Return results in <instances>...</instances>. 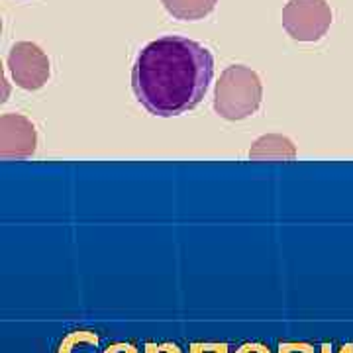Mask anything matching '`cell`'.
I'll use <instances>...</instances> for the list:
<instances>
[{
  "instance_id": "obj_1",
  "label": "cell",
  "mask_w": 353,
  "mask_h": 353,
  "mask_svg": "<svg viewBox=\"0 0 353 353\" xmlns=\"http://www.w3.org/2000/svg\"><path fill=\"white\" fill-rule=\"evenodd\" d=\"M214 77V57L185 36H163L148 43L132 67V88L153 116L171 118L196 108Z\"/></svg>"
},
{
  "instance_id": "obj_2",
  "label": "cell",
  "mask_w": 353,
  "mask_h": 353,
  "mask_svg": "<svg viewBox=\"0 0 353 353\" xmlns=\"http://www.w3.org/2000/svg\"><path fill=\"white\" fill-rule=\"evenodd\" d=\"M263 99L261 79L245 65H232L220 75L214 88V112L230 120L240 122L259 110Z\"/></svg>"
},
{
  "instance_id": "obj_3",
  "label": "cell",
  "mask_w": 353,
  "mask_h": 353,
  "mask_svg": "<svg viewBox=\"0 0 353 353\" xmlns=\"http://www.w3.org/2000/svg\"><path fill=\"white\" fill-rule=\"evenodd\" d=\"M334 20L326 0H289L283 8V28L296 41H318Z\"/></svg>"
},
{
  "instance_id": "obj_4",
  "label": "cell",
  "mask_w": 353,
  "mask_h": 353,
  "mask_svg": "<svg viewBox=\"0 0 353 353\" xmlns=\"http://www.w3.org/2000/svg\"><path fill=\"white\" fill-rule=\"evenodd\" d=\"M6 63H8V71L12 75L16 87L24 88V90H39L50 81V57L38 43H32V41L14 43Z\"/></svg>"
},
{
  "instance_id": "obj_5",
  "label": "cell",
  "mask_w": 353,
  "mask_h": 353,
  "mask_svg": "<svg viewBox=\"0 0 353 353\" xmlns=\"http://www.w3.org/2000/svg\"><path fill=\"white\" fill-rule=\"evenodd\" d=\"M38 150V130L24 114L0 116V157L28 159Z\"/></svg>"
},
{
  "instance_id": "obj_6",
  "label": "cell",
  "mask_w": 353,
  "mask_h": 353,
  "mask_svg": "<svg viewBox=\"0 0 353 353\" xmlns=\"http://www.w3.org/2000/svg\"><path fill=\"white\" fill-rule=\"evenodd\" d=\"M296 157V148L287 136L269 134L255 139L250 150V159H283L292 161Z\"/></svg>"
},
{
  "instance_id": "obj_7",
  "label": "cell",
  "mask_w": 353,
  "mask_h": 353,
  "mask_svg": "<svg viewBox=\"0 0 353 353\" xmlns=\"http://www.w3.org/2000/svg\"><path fill=\"white\" fill-rule=\"evenodd\" d=\"M165 10L171 14L175 20L194 22L202 20L208 14H212L218 0H161Z\"/></svg>"
},
{
  "instance_id": "obj_8",
  "label": "cell",
  "mask_w": 353,
  "mask_h": 353,
  "mask_svg": "<svg viewBox=\"0 0 353 353\" xmlns=\"http://www.w3.org/2000/svg\"><path fill=\"white\" fill-rule=\"evenodd\" d=\"M101 336L92 330H75L65 336L57 353H99Z\"/></svg>"
},
{
  "instance_id": "obj_9",
  "label": "cell",
  "mask_w": 353,
  "mask_h": 353,
  "mask_svg": "<svg viewBox=\"0 0 353 353\" xmlns=\"http://www.w3.org/2000/svg\"><path fill=\"white\" fill-rule=\"evenodd\" d=\"M189 353H230L228 343H204V341H196L190 343Z\"/></svg>"
},
{
  "instance_id": "obj_10",
  "label": "cell",
  "mask_w": 353,
  "mask_h": 353,
  "mask_svg": "<svg viewBox=\"0 0 353 353\" xmlns=\"http://www.w3.org/2000/svg\"><path fill=\"white\" fill-rule=\"evenodd\" d=\"M277 353H314V345L306 341H283L279 343Z\"/></svg>"
},
{
  "instance_id": "obj_11",
  "label": "cell",
  "mask_w": 353,
  "mask_h": 353,
  "mask_svg": "<svg viewBox=\"0 0 353 353\" xmlns=\"http://www.w3.org/2000/svg\"><path fill=\"white\" fill-rule=\"evenodd\" d=\"M236 353H273L265 343L261 341H248V343H241L240 347L236 350Z\"/></svg>"
},
{
  "instance_id": "obj_12",
  "label": "cell",
  "mask_w": 353,
  "mask_h": 353,
  "mask_svg": "<svg viewBox=\"0 0 353 353\" xmlns=\"http://www.w3.org/2000/svg\"><path fill=\"white\" fill-rule=\"evenodd\" d=\"M102 353H139V350L134 343L128 341H118V343H110Z\"/></svg>"
},
{
  "instance_id": "obj_13",
  "label": "cell",
  "mask_w": 353,
  "mask_h": 353,
  "mask_svg": "<svg viewBox=\"0 0 353 353\" xmlns=\"http://www.w3.org/2000/svg\"><path fill=\"white\" fill-rule=\"evenodd\" d=\"M155 353H183V350L176 343L165 341V343H155Z\"/></svg>"
},
{
  "instance_id": "obj_14",
  "label": "cell",
  "mask_w": 353,
  "mask_h": 353,
  "mask_svg": "<svg viewBox=\"0 0 353 353\" xmlns=\"http://www.w3.org/2000/svg\"><path fill=\"white\" fill-rule=\"evenodd\" d=\"M322 353H332L330 352V345H322ZM340 353H353V343L350 345H343L340 350Z\"/></svg>"
},
{
  "instance_id": "obj_15",
  "label": "cell",
  "mask_w": 353,
  "mask_h": 353,
  "mask_svg": "<svg viewBox=\"0 0 353 353\" xmlns=\"http://www.w3.org/2000/svg\"><path fill=\"white\" fill-rule=\"evenodd\" d=\"M143 353H155V343H145V350H143Z\"/></svg>"
}]
</instances>
